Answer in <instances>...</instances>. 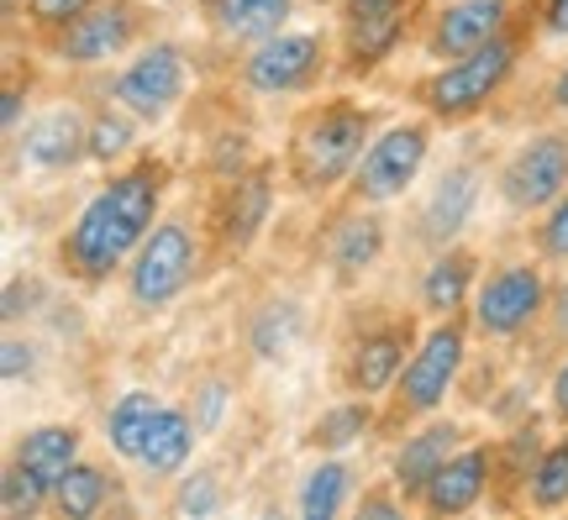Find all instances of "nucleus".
Returning <instances> with one entry per match:
<instances>
[{"mask_svg":"<svg viewBox=\"0 0 568 520\" xmlns=\"http://www.w3.org/2000/svg\"><path fill=\"white\" fill-rule=\"evenodd\" d=\"M163 195H169V163L153 153L132 159L126 169H111V180L84 201V211L59 237V268L90 289L122 274L142 237L163 221Z\"/></svg>","mask_w":568,"mask_h":520,"instance_id":"nucleus-1","label":"nucleus"},{"mask_svg":"<svg viewBox=\"0 0 568 520\" xmlns=\"http://www.w3.org/2000/svg\"><path fill=\"white\" fill-rule=\"evenodd\" d=\"M368 142H374V111L368 105L347 101V95L305 105L290 126V142H284V184L305 201L332 195L337 184L353 180Z\"/></svg>","mask_w":568,"mask_h":520,"instance_id":"nucleus-2","label":"nucleus"},{"mask_svg":"<svg viewBox=\"0 0 568 520\" xmlns=\"http://www.w3.org/2000/svg\"><path fill=\"white\" fill-rule=\"evenodd\" d=\"M521 63V32L510 27L500 38H489L485 48H474L464 59H447L443 69H432L426 80H416V105L443 126H464V121L485 116L489 105L500 101V90L516 80Z\"/></svg>","mask_w":568,"mask_h":520,"instance_id":"nucleus-3","label":"nucleus"},{"mask_svg":"<svg viewBox=\"0 0 568 520\" xmlns=\"http://www.w3.org/2000/svg\"><path fill=\"white\" fill-rule=\"evenodd\" d=\"M205 268V232H195L184 216H163L142 247L132 253V263L122 268L126 279V305L153 316V310H169L190 284L201 279Z\"/></svg>","mask_w":568,"mask_h":520,"instance_id":"nucleus-4","label":"nucleus"},{"mask_svg":"<svg viewBox=\"0 0 568 520\" xmlns=\"http://www.w3.org/2000/svg\"><path fill=\"white\" fill-rule=\"evenodd\" d=\"M468 326H474V320H464V316L432 320V332L416 341V353H410L400 384L389 389V416L395 420H426V416L443 410L447 395H453V384H458V374H464Z\"/></svg>","mask_w":568,"mask_h":520,"instance_id":"nucleus-5","label":"nucleus"},{"mask_svg":"<svg viewBox=\"0 0 568 520\" xmlns=\"http://www.w3.org/2000/svg\"><path fill=\"white\" fill-rule=\"evenodd\" d=\"M548 300H552V289H548V274H542V258L495 263L485 279H479V289H474L468 320H474L479 337L510 341L542 320Z\"/></svg>","mask_w":568,"mask_h":520,"instance_id":"nucleus-6","label":"nucleus"},{"mask_svg":"<svg viewBox=\"0 0 568 520\" xmlns=\"http://www.w3.org/2000/svg\"><path fill=\"white\" fill-rule=\"evenodd\" d=\"M274 174L280 169L258 159L247 163L243 174L216 180V195H211V211H205V242H211L216 258H243L247 247L264 237L268 216H274V195H280Z\"/></svg>","mask_w":568,"mask_h":520,"instance_id":"nucleus-7","label":"nucleus"},{"mask_svg":"<svg viewBox=\"0 0 568 520\" xmlns=\"http://www.w3.org/2000/svg\"><path fill=\"white\" fill-rule=\"evenodd\" d=\"M426 153H432V116L389 121L385 132H374L368 153L358 159V169H353V180H347V201H358V205L400 201L410 184L422 180Z\"/></svg>","mask_w":568,"mask_h":520,"instance_id":"nucleus-8","label":"nucleus"},{"mask_svg":"<svg viewBox=\"0 0 568 520\" xmlns=\"http://www.w3.org/2000/svg\"><path fill=\"white\" fill-rule=\"evenodd\" d=\"M422 0H337V53L343 74L368 80L379 74L416 27Z\"/></svg>","mask_w":568,"mask_h":520,"instance_id":"nucleus-9","label":"nucleus"},{"mask_svg":"<svg viewBox=\"0 0 568 520\" xmlns=\"http://www.w3.org/2000/svg\"><path fill=\"white\" fill-rule=\"evenodd\" d=\"M184 90H190V59H184L180 42H142L138 53L111 74L105 95L122 111H132L142 126H159L184 101Z\"/></svg>","mask_w":568,"mask_h":520,"instance_id":"nucleus-10","label":"nucleus"},{"mask_svg":"<svg viewBox=\"0 0 568 520\" xmlns=\"http://www.w3.org/2000/svg\"><path fill=\"white\" fill-rule=\"evenodd\" d=\"M568 190V126L531 132L495 174V195L516 216H542Z\"/></svg>","mask_w":568,"mask_h":520,"instance_id":"nucleus-11","label":"nucleus"},{"mask_svg":"<svg viewBox=\"0 0 568 520\" xmlns=\"http://www.w3.org/2000/svg\"><path fill=\"white\" fill-rule=\"evenodd\" d=\"M326 59H332V42L322 32H274V38L247 48L237 80H243V90L268 95V101L274 95H305L326 74Z\"/></svg>","mask_w":568,"mask_h":520,"instance_id":"nucleus-12","label":"nucleus"},{"mask_svg":"<svg viewBox=\"0 0 568 520\" xmlns=\"http://www.w3.org/2000/svg\"><path fill=\"white\" fill-rule=\"evenodd\" d=\"M410 353H416V320L410 316L368 320L343 353V389L364 395V400H385L389 389L400 384V374H406Z\"/></svg>","mask_w":568,"mask_h":520,"instance_id":"nucleus-13","label":"nucleus"},{"mask_svg":"<svg viewBox=\"0 0 568 520\" xmlns=\"http://www.w3.org/2000/svg\"><path fill=\"white\" fill-rule=\"evenodd\" d=\"M142 32V11L132 0H95L80 21H69L53 32V59L63 69H101V63L122 59Z\"/></svg>","mask_w":568,"mask_h":520,"instance_id":"nucleus-14","label":"nucleus"},{"mask_svg":"<svg viewBox=\"0 0 568 520\" xmlns=\"http://www.w3.org/2000/svg\"><path fill=\"white\" fill-rule=\"evenodd\" d=\"M479 201H485V169L474 159L447 163L443 174H437V184L426 190L422 211H416V242H422L426 253L458 242L464 226L474 221V211H479Z\"/></svg>","mask_w":568,"mask_h":520,"instance_id":"nucleus-15","label":"nucleus"},{"mask_svg":"<svg viewBox=\"0 0 568 520\" xmlns=\"http://www.w3.org/2000/svg\"><path fill=\"white\" fill-rule=\"evenodd\" d=\"M516 27V0H447L437 6V17L426 27V59H464L474 48H485L489 38H500Z\"/></svg>","mask_w":568,"mask_h":520,"instance_id":"nucleus-16","label":"nucleus"},{"mask_svg":"<svg viewBox=\"0 0 568 520\" xmlns=\"http://www.w3.org/2000/svg\"><path fill=\"white\" fill-rule=\"evenodd\" d=\"M489 489H495V447L489 441H468L458 447L453 458L443 462V473L426 483L422 494V516H437V520H453V516H468V510H479L489 500Z\"/></svg>","mask_w":568,"mask_h":520,"instance_id":"nucleus-17","label":"nucleus"},{"mask_svg":"<svg viewBox=\"0 0 568 520\" xmlns=\"http://www.w3.org/2000/svg\"><path fill=\"white\" fill-rule=\"evenodd\" d=\"M464 447V426L458 420H432L426 416V426H416L406 441H400V452L389 458V483L400 489V500L416 510L426 494V483L443 473V462L453 458Z\"/></svg>","mask_w":568,"mask_h":520,"instance_id":"nucleus-18","label":"nucleus"},{"mask_svg":"<svg viewBox=\"0 0 568 520\" xmlns=\"http://www.w3.org/2000/svg\"><path fill=\"white\" fill-rule=\"evenodd\" d=\"M479 253L464 247V242H447L437 247L422 268V284H416V300L432 320H447V316H464L474 305V289H479Z\"/></svg>","mask_w":568,"mask_h":520,"instance_id":"nucleus-19","label":"nucleus"},{"mask_svg":"<svg viewBox=\"0 0 568 520\" xmlns=\"http://www.w3.org/2000/svg\"><path fill=\"white\" fill-rule=\"evenodd\" d=\"M385 216H379V205H347L343 216L332 221V232H326V268L337 274V284H358L374 268V263L385 258Z\"/></svg>","mask_w":568,"mask_h":520,"instance_id":"nucleus-20","label":"nucleus"},{"mask_svg":"<svg viewBox=\"0 0 568 520\" xmlns=\"http://www.w3.org/2000/svg\"><path fill=\"white\" fill-rule=\"evenodd\" d=\"M11 147H17L32 169L63 174V169H74V163L90 159V116H84L80 105H53L48 116H38L21 132Z\"/></svg>","mask_w":568,"mask_h":520,"instance_id":"nucleus-21","label":"nucleus"},{"mask_svg":"<svg viewBox=\"0 0 568 520\" xmlns=\"http://www.w3.org/2000/svg\"><path fill=\"white\" fill-rule=\"evenodd\" d=\"M195 441H201V426L190 416V405H163L148 426V437H142L138 468L148 479H180L195 458Z\"/></svg>","mask_w":568,"mask_h":520,"instance_id":"nucleus-22","label":"nucleus"},{"mask_svg":"<svg viewBox=\"0 0 568 520\" xmlns=\"http://www.w3.org/2000/svg\"><path fill=\"white\" fill-rule=\"evenodd\" d=\"M11 458L32 473V479L53 494L59 489V479L74 468V462L84 458V431L80 426H69V420H53V426H32L27 437L17 441V452Z\"/></svg>","mask_w":568,"mask_h":520,"instance_id":"nucleus-23","label":"nucleus"},{"mask_svg":"<svg viewBox=\"0 0 568 520\" xmlns=\"http://www.w3.org/2000/svg\"><path fill=\"white\" fill-rule=\"evenodd\" d=\"M205 27L222 42H264L284 32V21L295 11V0H201Z\"/></svg>","mask_w":568,"mask_h":520,"instance_id":"nucleus-24","label":"nucleus"},{"mask_svg":"<svg viewBox=\"0 0 568 520\" xmlns=\"http://www.w3.org/2000/svg\"><path fill=\"white\" fill-rule=\"evenodd\" d=\"M374 426H379L374 400H364V395H347V400L326 405L322 416L311 420L305 447H316V452H347V447H353V441H364Z\"/></svg>","mask_w":568,"mask_h":520,"instance_id":"nucleus-25","label":"nucleus"},{"mask_svg":"<svg viewBox=\"0 0 568 520\" xmlns=\"http://www.w3.org/2000/svg\"><path fill=\"white\" fill-rule=\"evenodd\" d=\"M301 337H305V310L295 300H268L247 320V347H253V358H264V363L290 358Z\"/></svg>","mask_w":568,"mask_h":520,"instance_id":"nucleus-26","label":"nucleus"},{"mask_svg":"<svg viewBox=\"0 0 568 520\" xmlns=\"http://www.w3.org/2000/svg\"><path fill=\"white\" fill-rule=\"evenodd\" d=\"M159 410H163L159 395H148V389H126L122 400H111V410H105V447H111L122 462H138L142 437H148V426H153Z\"/></svg>","mask_w":568,"mask_h":520,"instance_id":"nucleus-27","label":"nucleus"},{"mask_svg":"<svg viewBox=\"0 0 568 520\" xmlns=\"http://www.w3.org/2000/svg\"><path fill=\"white\" fill-rule=\"evenodd\" d=\"M111 494H116V479L105 473L101 462L80 458L59 479V489H53V510H59L63 520H95L105 504H111Z\"/></svg>","mask_w":568,"mask_h":520,"instance_id":"nucleus-28","label":"nucleus"},{"mask_svg":"<svg viewBox=\"0 0 568 520\" xmlns=\"http://www.w3.org/2000/svg\"><path fill=\"white\" fill-rule=\"evenodd\" d=\"M347 494H353V468H347L337 452H326V458L301 479L295 510H301L305 520H332L347 510Z\"/></svg>","mask_w":568,"mask_h":520,"instance_id":"nucleus-29","label":"nucleus"},{"mask_svg":"<svg viewBox=\"0 0 568 520\" xmlns=\"http://www.w3.org/2000/svg\"><path fill=\"white\" fill-rule=\"evenodd\" d=\"M138 126L142 121L132 111L111 101L101 111H90V163H101V169H116V163L132 159V147H138Z\"/></svg>","mask_w":568,"mask_h":520,"instance_id":"nucleus-30","label":"nucleus"},{"mask_svg":"<svg viewBox=\"0 0 568 520\" xmlns=\"http://www.w3.org/2000/svg\"><path fill=\"white\" fill-rule=\"evenodd\" d=\"M527 504L531 510H542V516L568 510V437H558V441L542 447L537 473H531V483H527Z\"/></svg>","mask_w":568,"mask_h":520,"instance_id":"nucleus-31","label":"nucleus"},{"mask_svg":"<svg viewBox=\"0 0 568 520\" xmlns=\"http://www.w3.org/2000/svg\"><path fill=\"white\" fill-rule=\"evenodd\" d=\"M542 431H537V420L521 426V431H510L506 441H495V483H521L527 489L531 473H537V458H542Z\"/></svg>","mask_w":568,"mask_h":520,"instance_id":"nucleus-32","label":"nucleus"},{"mask_svg":"<svg viewBox=\"0 0 568 520\" xmlns=\"http://www.w3.org/2000/svg\"><path fill=\"white\" fill-rule=\"evenodd\" d=\"M222 504H226L222 479H216L211 468H195V473H180V479H174V494H169V516H180V520H205V516H216Z\"/></svg>","mask_w":568,"mask_h":520,"instance_id":"nucleus-33","label":"nucleus"},{"mask_svg":"<svg viewBox=\"0 0 568 520\" xmlns=\"http://www.w3.org/2000/svg\"><path fill=\"white\" fill-rule=\"evenodd\" d=\"M0 510L11 520H27V516H38V510H53V494H48L17 458H6V473H0Z\"/></svg>","mask_w":568,"mask_h":520,"instance_id":"nucleus-34","label":"nucleus"},{"mask_svg":"<svg viewBox=\"0 0 568 520\" xmlns=\"http://www.w3.org/2000/svg\"><path fill=\"white\" fill-rule=\"evenodd\" d=\"M226 410H232V379H226V374H205V379H195V389H190V416H195V426H201V437H211V431L222 426Z\"/></svg>","mask_w":568,"mask_h":520,"instance_id":"nucleus-35","label":"nucleus"},{"mask_svg":"<svg viewBox=\"0 0 568 520\" xmlns=\"http://www.w3.org/2000/svg\"><path fill=\"white\" fill-rule=\"evenodd\" d=\"M531 242H537V258L542 263H568V190L531 226Z\"/></svg>","mask_w":568,"mask_h":520,"instance_id":"nucleus-36","label":"nucleus"},{"mask_svg":"<svg viewBox=\"0 0 568 520\" xmlns=\"http://www.w3.org/2000/svg\"><path fill=\"white\" fill-rule=\"evenodd\" d=\"M0 374H6V384L17 389L21 379H32L38 374V341L21 337L17 326L6 332V341H0Z\"/></svg>","mask_w":568,"mask_h":520,"instance_id":"nucleus-37","label":"nucleus"},{"mask_svg":"<svg viewBox=\"0 0 568 520\" xmlns=\"http://www.w3.org/2000/svg\"><path fill=\"white\" fill-rule=\"evenodd\" d=\"M90 6H95V0H27V17H32L38 32L53 38V32H63L69 21H80Z\"/></svg>","mask_w":568,"mask_h":520,"instance_id":"nucleus-38","label":"nucleus"},{"mask_svg":"<svg viewBox=\"0 0 568 520\" xmlns=\"http://www.w3.org/2000/svg\"><path fill=\"white\" fill-rule=\"evenodd\" d=\"M42 305V289L32 279H6V300H0V316H6V326H17L21 316H32Z\"/></svg>","mask_w":568,"mask_h":520,"instance_id":"nucleus-39","label":"nucleus"},{"mask_svg":"<svg viewBox=\"0 0 568 520\" xmlns=\"http://www.w3.org/2000/svg\"><path fill=\"white\" fill-rule=\"evenodd\" d=\"M0 116H6V142L21 137V116H27V90L17 80L6 84V95H0Z\"/></svg>","mask_w":568,"mask_h":520,"instance_id":"nucleus-40","label":"nucleus"},{"mask_svg":"<svg viewBox=\"0 0 568 520\" xmlns=\"http://www.w3.org/2000/svg\"><path fill=\"white\" fill-rule=\"evenodd\" d=\"M400 510H410V504L400 500V489H395V483H389V489H374V494L358 500V516H400Z\"/></svg>","mask_w":568,"mask_h":520,"instance_id":"nucleus-41","label":"nucleus"},{"mask_svg":"<svg viewBox=\"0 0 568 520\" xmlns=\"http://www.w3.org/2000/svg\"><path fill=\"white\" fill-rule=\"evenodd\" d=\"M537 32L542 38H568V0H542L537 6Z\"/></svg>","mask_w":568,"mask_h":520,"instance_id":"nucleus-42","label":"nucleus"},{"mask_svg":"<svg viewBox=\"0 0 568 520\" xmlns=\"http://www.w3.org/2000/svg\"><path fill=\"white\" fill-rule=\"evenodd\" d=\"M552 416L568 420V358L558 363V374H552Z\"/></svg>","mask_w":568,"mask_h":520,"instance_id":"nucleus-43","label":"nucleus"},{"mask_svg":"<svg viewBox=\"0 0 568 520\" xmlns=\"http://www.w3.org/2000/svg\"><path fill=\"white\" fill-rule=\"evenodd\" d=\"M548 105L568 116V63L558 69V74H552V84H548Z\"/></svg>","mask_w":568,"mask_h":520,"instance_id":"nucleus-44","label":"nucleus"},{"mask_svg":"<svg viewBox=\"0 0 568 520\" xmlns=\"http://www.w3.org/2000/svg\"><path fill=\"white\" fill-rule=\"evenodd\" d=\"M548 310H552V326H558V337H568V284L558 289V300H548Z\"/></svg>","mask_w":568,"mask_h":520,"instance_id":"nucleus-45","label":"nucleus"}]
</instances>
